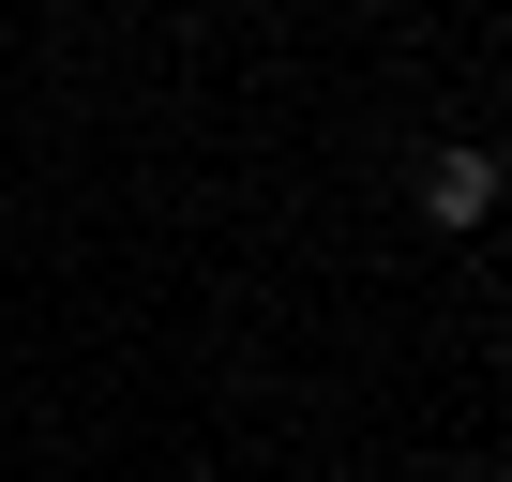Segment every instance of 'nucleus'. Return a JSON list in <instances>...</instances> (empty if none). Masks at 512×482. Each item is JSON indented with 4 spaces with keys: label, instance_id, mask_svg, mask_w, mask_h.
<instances>
[{
    "label": "nucleus",
    "instance_id": "obj_1",
    "mask_svg": "<svg viewBox=\"0 0 512 482\" xmlns=\"http://www.w3.org/2000/svg\"><path fill=\"white\" fill-rule=\"evenodd\" d=\"M482 211H497V151H467V136L422 151V226H482Z\"/></svg>",
    "mask_w": 512,
    "mask_h": 482
}]
</instances>
